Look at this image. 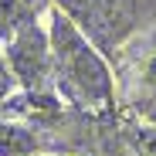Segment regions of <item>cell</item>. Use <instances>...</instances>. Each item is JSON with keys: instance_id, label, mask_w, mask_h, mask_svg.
<instances>
[{"instance_id": "obj_2", "label": "cell", "mask_w": 156, "mask_h": 156, "mask_svg": "<svg viewBox=\"0 0 156 156\" xmlns=\"http://www.w3.org/2000/svg\"><path fill=\"white\" fill-rule=\"evenodd\" d=\"M102 51H119L156 14V0H58Z\"/></svg>"}, {"instance_id": "obj_3", "label": "cell", "mask_w": 156, "mask_h": 156, "mask_svg": "<svg viewBox=\"0 0 156 156\" xmlns=\"http://www.w3.org/2000/svg\"><path fill=\"white\" fill-rule=\"evenodd\" d=\"M4 61L10 78L34 98H58L55 92V61H51V37L48 24L31 20L4 41Z\"/></svg>"}, {"instance_id": "obj_4", "label": "cell", "mask_w": 156, "mask_h": 156, "mask_svg": "<svg viewBox=\"0 0 156 156\" xmlns=\"http://www.w3.org/2000/svg\"><path fill=\"white\" fill-rule=\"evenodd\" d=\"M119 55L122 61H119L115 92L122 105L139 122L156 126V31L139 34L133 44H122Z\"/></svg>"}, {"instance_id": "obj_6", "label": "cell", "mask_w": 156, "mask_h": 156, "mask_svg": "<svg viewBox=\"0 0 156 156\" xmlns=\"http://www.w3.org/2000/svg\"><path fill=\"white\" fill-rule=\"evenodd\" d=\"M37 139L31 136V129L20 126H0V156H34Z\"/></svg>"}, {"instance_id": "obj_1", "label": "cell", "mask_w": 156, "mask_h": 156, "mask_svg": "<svg viewBox=\"0 0 156 156\" xmlns=\"http://www.w3.org/2000/svg\"><path fill=\"white\" fill-rule=\"evenodd\" d=\"M51 61H55V92L82 112H112L115 105V75L102 51L78 24L55 7L48 14Z\"/></svg>"}, {"instance_id": "obj_5", "label": "cell", "mask_w": 156, "mask_h": 156, "mask_svg": "<svg viewBox=\"0 0 156 156\" xmlns=\"http://www.w3.org/2000/svg\"><path fill=\"white\" fill-rule=\"evenodd\" d=\"M37 20V0H0V44Z\"/></svg>"}, {"instance_id": "obj_7", "label": "cell", "mask_w": 156, "mask_h": 156, "mask_svg": "<svg viewBox=\"0 0 156 156\" xmlns=\"http://www.w3.org/2000/svg\"><path fill=\"white\" fill-rule=\"evenodd\" d=\"M10 71H7V61H4V55H0V98H4L7 92H10Z\"/></svg>"}]
</instances>
